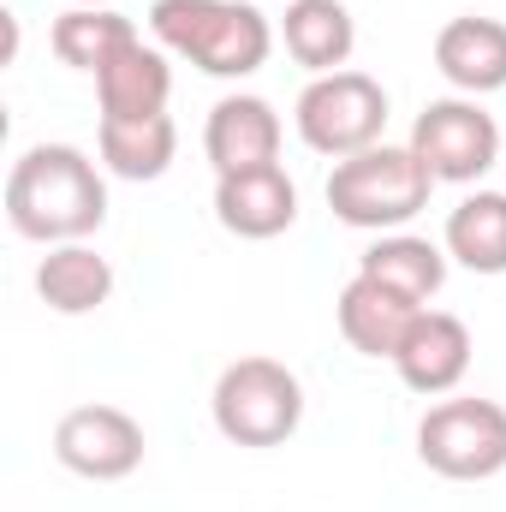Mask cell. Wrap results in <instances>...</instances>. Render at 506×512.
I'll list each match as a JSON object with an SVG mask.
<instances>
[{"label":"cell","mask_w":506,"mask_h":512,"mask_svg":"<svg viewBox=\"0 0 506 512\" xmlns=\"http://www.w3.org/2000/svg\"><path fill=\"white\" fill-rule=\"evenodd\" d=\"M435 66L459 96H495L506 90V18L459 12L435 30Z\"/></svg>","instance_id":"11"},{"label":"cell","mask_w":506,"mask_h":512,"mask_svg":"<svg viewBox=\"0 0 506 512\" xmlns=\"http://www.w3.org/2000/svg\"><path fill=\"white\" fill-rule=\"evenodd\" d=\"M149 36L209 78H251L274 54V24L251 0H155Z\"/></svg>","instance_id":"2"},{"label":"cell","mask_w":506,"mask_h":512,"mask_svg":"<svg viewBox=\"0 0 506 512\" xmlns=\"http://www.w3.org/2000/svg\"><path fill=\"white\" fill-rule=\"evenodd\" d=\"M48 42H54L60 66H72V72H90V78H96L120 48L137 42V24H131L126 12H114V6H66V12L54 18Z\"/></svg>","instance_id":"19"},{"label":"cell","mask_w":506,"mask_h":512,"mask_svg":"<svg viewBox=\"0 0 506 512\" xmlns=\"http://www.w3.org/2000/svg\"><path fill=\"white\" fill-rule=\"evenodd\" d=\"M292 120H298L304 149H316L328 161H346V155H364V149L381 143V131H387V90L370 72H352V66L346 72H322V78L304 84Z\"/></svg>","instance_id":"6"},{"label":"cell","mask_w":506,"mask_h":512,"mask_svg":"<svg viewBox=\"0 0 506 512\" xmlns=\"http://www.w3.org/2000/svg\"><path fill=\"white\" fill-rule=\"evenodd\" d=\"M471 352H477L471 346V328L453 310H417L411 334L393 352V370H399V382L411 387V393L447 399L453 387L471 376Z\"/></svg>","instance_id":"9"},{"label":"cell","mask_w":506,"mask_h":512,"mask_svg":"<svg viewBox=\"0 0 506 512\" xmlns=\"http://www.w3.org/2000/svg\"><path fill=\"white\" fill-rule=\"evenodd\" d=\"M215 221L233 239H280L298 221V185L280 161L245 167V173H221L215 179Z\"/></svg>","instance_id":"10"},{"label":"cell","mask_w":506,"mask_h":512,"mask_svg":"<svg viewBox=\"0 0 506 512\" xmlns=\"http://www.w3.org/2000/svg\"><path fill=\"white\" fill-rule=\"evenodd\" d=\"M6 221L30 245H78L108 221V179L78 143H30L6 167Z\"/></svg>","instance_id":"1"},{"label":"cell","mask_w":506,"mask_h":512,"mask_svg":"<svg viewBox=\"0 0 506 512\" xmlns=\"http://www.w3.org/2000/svg\"><path fill=\"white\" fill-rule=\"evenodd\" d=\"M280 42H286V54H292L310 78H322V72H346V66H352L358 24H352L346 0H286Z\"/></svg>","instance_id":"15"},{"label":"cell","mask_w":506,"mask_h":512,"mask_svg":"<svg viewBox=\"0 0 506 512\" xmlns=\"http://www.w3.org/2000/svg\"><path fill=\"white\" fill-rule=\"evenodd\" d=\"M441 245L471 274H506V191H471L447 215Z\"/></svg>","instance_id":"20"},{"label":"cell","mask_w":506,"mask_h":512,"mask_svg":"<svg viewBox=\"0 0 506 512\" xmlns=\"http://www.w3.org/2000/svg\"><path fill=\"white\" fill-rule=\"evenodd\" d=\"M36 298L54 316H90L114 298V262L102 251L78 245H48V256L36 262Z\"/></svg>","instance_id":"16"},{"label":"cell","mask_w":506,"mask_h":512,"mask_svg":"<svg viewBox=\"0 0 506 512\" xmlns=\"http://www.w3.org/2000/svg\"><path fill=\"white\" fill-rule=\"evenodd\" d=\"M417 161L435 173V185H477L501 155V126L477 96H441L411 126Z\"/></svg>","instance_id":"7"},{"label":"cell","mask_w":506,"mask_h":512,"mask_svg":"<svg viewBox=\"0 0 506 512\" xmlns=\"http://www.w3.org/2000/svg\"><path fill=\"white\" fill-rule=\"evenodd\" d=\"M429 191L435 173L417 161L411 143H376L364 155L334 161L328 173V209L358 233H405V221L429 209Z\"/></svg>","instance_id":"3"},{"label":"cell","mask_w":506,"mask_h":512,"mask_svg":"<svg viewBox=\"0 0 506 512\" xmlns=\"http://www.w3.org/2000/svg\"><path fill=\"white\" fill-rule=\"evenodd\" d=\"M96 155L114 179H131V185H149L173 167L179 155V126L173 114H155V120H102L96 126Z\"/></svg>","instance_id":"18"},{"label":"cell","mask_w":506,"mask_h":512,"mask_svg":"<svg viewBox=\"0 0 506 512\" xmlns=\"http://www.w3.org/2000/svg\"><path fill=\"white\" fill-rule=\"evenodd\" d=\"M143 423L126 405H72L54 423V459L84 483H120L143 465Z\"/></svg>","instance_id":"8"},{"label":"cell","mask_w":506,"mask_h":512,"mask_svg":"<svg viewBox=\"0 0 506 512\" xmlns=\"http://www.w3.org/2000/svg\"><path fill=\"white\" fill-rule=\"evenodd\" d=\"M417 459L447 483H489L506 471V405L501 399H441L417 423Z\"/></svg>","instance_id":"5"},{"label":"cell","mask_w":506,"mask_h":512,"mask_svg":"<svg viewBox=\"0 0 506 512\" xmlns=\"http://www.w3.org/2000/svg\"><path fill=\"white\" fill-rule=\"evenodd\" d=\"M417 310H429V304H411V298L387 292V286L370 280V274H352V280L340 286V298H334V316H340L346 346L364 352V358H387V364H393L399 340L411 334Z\"/></svg>","instance_id":"14"},{"label":"cell","mask_w":506,"mask_h":512,"mask_svg":"<svg viewBox=\"0 0 506 512\" xmlns=\"http://www.w3.org/2000/svg\"><path fill=\"white\" fill-rule=\"evenodd\" d=\"M215 429L233 447H286L304 423V382L280 364V358H239L221 370V382L209 393Z\"/></svg>","instance_id":"4"},{"label":"cell","mask_w":506,"mask_h":512,"mask_svg":"<svg viewBox=\"0 0 506 512\" xmlns=\"http://www.w3.org/2000/svg\"><path fill=\"white\" fill-rule=\"evenodd\" d=\"M72 6H114V0H72Z\"/></svg>","instance_id":"21"},{"label":"cell","mask_w":506,"mask_h":512,"mask_svg":"<svg viewBox=\"0 0 506 512\" xmlns=\"http://www.w3.org/2000/svg\"><path fill=\"white\" fill-rule=\"evenodd\" d=\"M96 102H102V120H155V114H167V102H173L167 48L143 42V36L131 48H120L96 72Z\"/></svg>","instance_id":"13"},{"label":"cell","mask_w":506,"mask_h":512,"mask_svg":"<svg viewBox=\"0 0 506 512\" xmlns=\"http://www.w3.org/2000/svg\"><path fill=\"white\" fill-rule=\"evenodd\" d=\"M447 245H429L417 233H381L370 251L358 256V274L381 280L387 292L411 298V304H429L441 286H447Z\"/></svg>","instance_id":"17"},{"label":"cell","mask_w":506,"mask_h":512,"mask_svg":"<svg viewBox=\"0 0 506 512\" xmlns=\"http://www.w3.org/2000/svg\"><path fill=\"white\" fill-rule=\"evenodd\" d=\"M280 114H274V102H262V96H221L215 108H209V126H203V155H209V167H215V179L221 173H245V167H268V161H280Z\"/></svg>","instance_id":"12"}]
</instances>
